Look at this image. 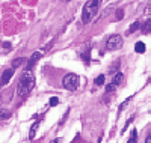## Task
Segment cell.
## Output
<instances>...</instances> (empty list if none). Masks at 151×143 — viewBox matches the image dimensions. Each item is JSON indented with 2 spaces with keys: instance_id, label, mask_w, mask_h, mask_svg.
<instances>
[{
  "instance_id": "7402d4cb",
  "label": "cell",
  "mask_w": 151,
  "mask_h": 143,
  "mask_svg": "<svg viewBox=\"0 0 151 143\" xmlns=\"http://www.w3.org/2000/svg\"><path fill=\"white\" fill-rule=\"evenodd\" d=\"M98 143H100V140H98Z\"/></svg>"
},
{
  "instance_id": "ac0fdd59",
  "label": "cell",
  "mask_w": 151,
  "mask_h": 143,
  "mask_svg": "<svg viewBox=\"0 0 151 143\" xmlns=\"http://www.w3.org/2000/svg\"><path fill=\"white\" fill-rule=\"evenodd\" d=\"M58 104H59V99H58L56 97L50 98V107H55V106H58Z\"/></svg>"
},
{
  "instance_id": "8fae6325",
  "label": "cell",
  "mask_w": 151,
  "mask_h": 143,
  "mask_svg": "<svg viewBox=\"0 0 151 143\" xmlns=\"http://www.w3.org/2000/svg\"><path fill=\"white\" fill-rule=\"evenodd\" d=\"M104 80H106V75L104 74H100L97 79H95V84L97 86H103L104 84Z\"/></svg>"
},
{
  "instance_id": "52a82bcc",
  "label": "cell",
  "mask_w": 151,
  "mask_h": 143,
  "mask_svg": "<svg viewBox=\"0 0 151 143\" xmlns=\"http://www.w3.org/2000/svg\"><path fill=\"white\" fill-rule=\"evenodd\" d=\"M139 29H141V32H142L144 35H148V33L151 32V20L148 18V20H147V21H145V23L141 26Z\"/></svg>"
},
{
  "instance_id": "d6986e66",
  "label": "cell",
  "mask_w": 151,
  "mask_h": 143,
  "mask_svg": "<svg viewBox=\"0 0 151 143\" xmlns=\"http://www.w3.org/2000/svg\"><path fill=\"white\" fill-rule=\"evenodd\" d=\"M145 143H151V133L148 134V137H147V140H145Z\"/></svg>"
},
{
  "instance_id": "44dd1931",
  "label": "cell",
  "mask_w": 151,
  "mask_h": 143,
  "mask_svg": "<svg viewBox=\"0 0 151 143\" xmlns=\"http://www.w3.org/2000/svg\"><path fill=\"white\" fill-rule=\"evenodd\" d=\"M59 142H60L59 139H55V140H52V142H50V143H59Z\"/></svg>"
},
{
  "instance_id": "2e32d148",
  "label": "cell",
  "mask_w": 151,
  "mask_h": 143,
  "mask_svg": "<svg viewBox=\"0 0 151 143\" xmlns=\"http://www.w3.org/2000/svg\"><path fill=\"white\" fill-rule=\"evenodd\" d=\"M116 87H118V86H116L115 83H109V84L106 86V92H107V94H109V92H113Z\"/></svg>"
},
{
  "instance_id": "ffe728a7",
  "label": "cell",
  "mask_w": 151,
  "mask_h": 143,
  "mask_svg": "<svg viewBox=\"0 0 151 143\" xmlns=\"http://www.w3.org/2000/svg\"><path fill=\"white\" fill-rule=\"evenodd\" d=\"M3 47H5V48H11V44H8V42H5V44H3Z\"/></svg>"
},
{
  "instance_id": "9c48e42d",
  "label": "cell",
  "mask_w": 151,
  "mask_h": 143,
  "mask_svg": "<svg viewBox=\"0 0 151 143\" xmlns=\"http://www.w3.org/2000/svg\"><path fill=\"white\" fill-rule=\"evenodd\" d=\"M139 27H141V23H139V21H136V23L132 24V27L127 30V33H129V35H130V33H134L136 30H139Z\"/></svg>"
},
{
  "instance_id": "7a4b0ae2",
  "label": "cell",
  "mask_w": 151,
  "mask_h": 143,
  "mask_svg": "<svg viewBox=\"0 0 151 143\" xmlns=\"http://www.w3.org/2000/svg\"><path fill=\"white\" fill-rule=\"evenodd\" d=\"M100 5H101V0H88L83 6V12H82V23L88 24L91 23L92 18L97 15V12L100 9Z\"/></svg>"
},
{
  "instance_id": "e0dca14e",
  "label": "cell",
  "mask_w": 151,
  "mask_h": 143,
  "mask_svg": "<svg viewBox=\"0 0 151 143\" xmlns=\"http://www.w3.org/2000/svg\"><path fill=\"white\" fill-rule=\"evenodd\" d=\"M122 18H124V11H122V9H118V11H116V15H115V20L119 21V20H122Z\"/></svg>"
},
{
  "instance_id": "6da1fadb",
  "label": "cell",
  "mask_w": 151,
  "mask_h": 143,
  "mask_svg": "<svg viewBox=\"0 0 151 143\" xmlns=\"http://www.w3.org/2000/svg\"><path fill=\"white\" fill-rule=\"evenodd\" d=\"M35 87V75L30 69H26L23 74H21V79L18 82V86H17V94L18 97H26L30 94V90Z\"/></svg>"
},
{
  "instance_id": "9a60e30c",
  "label": "cell",
  "mask_w": 151,
  "mask_h": 143,
  "mask_svg": "<svg viewBox=\"0 0 151 143\" xmlns=\"http://www.w3.org/2000/svg\"><path fill=\"white\" fill-rule=\"evenodd\" d=\"M23 62H26V59H23V57H21V59H15L14 62H12V68L15 69L17 66H20V65H21Z\"/></svg>"
},
{
  "instance_id": "ba28073f",
  "label": "cell",
  "mask_w": 151,
  "mask_h": 143,
  "mask_svg": "<svg viewBox=\"0 0 151 143\" xmlns=\"http://www.w3.org/2000/svg\"><path fill=\"white\" fill-rule=\"evenodd\" d=\"M145 44L142 42V41H137L136 44H134V51L136 53H139V54H142V53H145Z\"/></svg>"
},
{
  "instance_id": "4fadbf2b",
  "label": "cell",
  "mask_w": 151,
  "mask_h": 143,
  "mask_svg": "<svg viewBox=\"0 0 151 143\" xmlns=\"http://www.w3.org/2000/svg\"><path fill=\"white\" fill-rule=\"evenodd\" d=\"M38 127H40V122H35V125L32 127V129H30V134H29V137H30V140H33L35 139V136H36V129H38Z\"/></svg>"
},
{
  "instance_id": "8992f818",
  "label": "cell",
  "mask_w": 151,
  "mask_h": 143,
  "mask_svg": "<svg viewBox=\"0 0 151 143\" xmlns=\"http://www.w3.org/2000/svg\"><path fill=\"white\" fill-rule=\"evenodd\" d=\"M14 72H15V69L12 68V66L3 71V74H2V79H0V87H3L5 84H8V83H9V80L12 79V75H14Z\"/></svg>"
},
{
  "instance_id": "3957f363",
  "label": "cell",
  "mask_w": 151,
  "mask_h": 143,
  "mask_svg": "<svg viewBox=\"0 0 151 143\" xmlns=\"http://www.w3.org/2000/svg\"><path fill=\"white\" fill-rule=\"evenodd\" d=\"M62 84L68 90H76L79 86V75L77 74H67L64 77V80H62Z\"/></svg>"
},
{
  "instance_id": "5bb4252c",
  "label": "cell",
  "mask_w": 151,
  "mask_h": 143,
  "mask_svg": "<svg viewBox=\"0 0 151 143\" xmlns=\"http://www.w3.org/2000/svg\"><path fill=\"white\" fill-rule=\"evenodd\" d=\"M127 143H137V131H136V129H133V131H132L130 139H129Z\"/></svg>"
},
{
  "instance_id": "277c9868",
  "label": "cell",
  "mask_w": 151,
  "mask_h": 143,
  "mask_svg": "<svg viewBox=\"0 0 151 143\" xmlns=\"http://www.w3.org/2000/svg\"><path fill=\"white\" fill-rule=\"evenodd\" d=\"M121 47H122V38H121L119 35L110 36L109 39H107V42H106V48H107L109 51L118 50V48H121Z\"/></svg>"
},
{
  "instance_id": "7c38bea8",
  "label": "cell",
  "mask_w": 151,
  "mask_h": 143,
  "mask_svg": "<svg viewBox=\"0 0 151 143\" xmlns=\"http://www.w3.org/2000/svg\"><path fill=\"white\" fill-rule=\"evenodd\" d=\"M11 118V112L6 109H0V119H8Z\"/></svg>"
},
{
  "instance_id": "30bf717a",
  "label": "cell",
  "mask_w": 151,
  "mask_h": 143,
  "mask_svg": "<svg viewBox=\"0 0 151 143\" xmlns=\"http://www.w3.org/2000/svg\"><path fill=\"white\" fill-rule=\"evenodd\" d=\"M122 79H124V75H122L121 72H116L115 77H113V82H112V83H115L116 86H119V83L122 82Z\"/></svg>"
},
{
  "instance_id": "5b68a950",
  "label": "cell",
  "mask_w": 151,
  "mask_h": 143,
  "mask_svg": "<svg viewBox=\"0 0 151 143\" xmlns=\"http://www.w3.org/2000/svg\"><path fill=\"white\" fill-rule=\"evenodd\" d=\"M45 48H41V50H38V51H35V53L30 56V59H29V62H27V69H32L35 65H36V62L40 60L41 57H42V54L45 53Z\"/></svg>"
}]
</instances>
